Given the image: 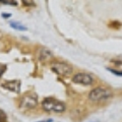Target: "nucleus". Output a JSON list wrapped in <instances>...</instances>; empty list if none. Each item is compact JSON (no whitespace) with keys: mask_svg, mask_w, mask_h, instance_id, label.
Wrapping results in <instances>:
<instances>
[{"mask_svg":"<svg viewBox=\"0 0 122 122\" xmlns=\"http://www.w3.org/2000/svg\"><path fill=\"white\" fill-rule=\"evenodd\" d=\"M42 107L43 109L48 112L54 113H62L65 110V104L61 101H58L53 98H46L42 102Z\"/></svg>","mask_w":122,"mask_h":122,"instance_id":"f257e3e1","label":"nucleus"},{"mask_svg":"<svg viewBox=\"0 0 122 122\" xmlns=\"http://www.w3.org/2000/svg\"><path fill=\"white\" fill-rule=\"evenodd\" d=\"M112 97V92L106 87H96L90 93L89 99L93 102L105 101Z\"/></svg>","mask_w":122,"mask_h":122,"instance_id":"f03ea898","label":"nucleus"},{"mask_svg":"<svg viewBox=\"0 0 122 122\" xmlns=\"http://www.w3.org/2000/svg\"><path fill=\"white\" fill-rule=\"evenodd\" d=\"M52 70L61 76H67L72 72V67L65 62H54L52 64Z\"/></svg>","mask_w":122,"mask_h":122,"instance_id":"7ed1b4c3","label":"nucleus"},{"mask_svg":"<svg viewBox=\"0 0 122 122\" xmlns=\"http://www.w3.org/2000/svg\"><path fill=\"white\" fill-rule=\"evenodd\" d=\"M37 103H38V98L36 95L34 94L25 95L20 100V107L22 109H32L37 105Z\"/></svg>","mask_w":122,"mask_h":122,"instance_id":"20e7f679","label":"nucleus"},{"mask_svg":"<svg viewBox=\"0 0 122 122\" xmlns=\"http://www.w3.org/2000/svg\"><path fill=\"white\" fill-rule=\"evenodd\" d=\"M72 81L83 86H89L93 83V77L87 73H77L72 77Z\"/></svg>","mask_w":122,"mask_h":122,"instance_id":"39448f33","label":"nucleus"},{"mask_svg":"<svg viewBox=\"0 0 122 122\" xmlns=\"http://www.w3.org/2000/svg\"><path fill=\"white\" fill-rule=\"evenodd\" d=\"M3 86L8 91L14 92V93H18L20 90V81H10L3 83Z\"/></svg>","mask_w":122,"mask_h":122,"instance_id":"423d86ee","label":"nucleus"},{"mask_svg":"<svg viewBox=\"0 0 122 122\" xmlns=\"http://www.w3.org/2000/svg\"><path fill=\"white\" fill-rule=\"evenodd\" d=\"M53 57V53L48 49H42L39 53V59L41 61H48Z\"/></svg>","mask_w":122,"mask_h":122,"instance_id":"0eeeda50","label":"nucleus"},{"mask_svg":"<svg viewBox=\"0 0 122 122\" xmlns=\"http://www.w3.org/2000/svg\"><path fill=\"white\" fill-rule=\"evenodd\" d=\"M10 25L12 26L13 29H15V30H26L25 26H24V25H20V24H18V22L11 21V22H10Z\"/></svg>","mask_w":122,"mask_h":122,"instance_id":"6e6552de","label":"nucleus"},{"mask_svg":"<svg viewBox=\"0 0 122 122\" xmlns=\"http://www.w3.org/2000/svg\"><path fill=\"white\" fill-rule=\"evenodd\" d=\"M0 3H2V4H7V5H16L17 4V2L16 1H6V0H0Z\"/></svg>","mask_w":122,"mask_h":122,"instance_id":"1a4fd4ad","label":"nucleus"},{"mask_svg":"<svg viewBox=\"0 0 122 122\" xmlns=\"http://www.w3.org/2000/svg\"><path fill=\"white\" fill-rule=\"evenodd\" d=\"M0 122H6V114L0 110Z\"/></svg>","mask_w":122,"mask_h":122,"instance_id":"9d476101","label":"nucleus"},{"mask_svg":"<svg viewBox=\"0 0 122 122\" xmlns=\"http://www.w3.org/2000/svg\"><path fill=\"white\" fill-rule=\"evenodd\" d=\"M108 70L110 72H112L113 74L115 75H119V76H122V71H119V70H115V69H111V68H108Z\"/></svg>","mask_w":122,"mask_h":122,"instance_id":"9b49d317","label":"nucleus"},{"mask_svg":"<svg viewBox=\"0 0 122 122\" xmlns=\"http://www.w3.org/2000/svg\"><path fill=\"white\" fill-rule=\"evenodd\" d=\"M5 69H6V66H5V65H3V64H1V63H0V77H1V76H2V74L4 73Z\"/></svg>","mask_w":122,"mask_h":122,"instance_id":"f8f14e48","label":"nucleus"},{"mask_svg":"<svg viewBox=\"0 0 122 122\" xmlns=\"http://www.w3.org/2000/svg\"><path fill=\"white\" fill-rule=\"evenodd\" d=\"M2 16H3V17H9V16H10V14H5V13H2Z\"/></svg>","mask_w":122,"mask_h":122,"instance_id":"ddd939ff","label":"nucleus"},{"mask_svg":"<svg viewBox=\"0 0 122 122\" xmlns=\"http://www.w3.org/2000/svg\"><path fill=\"white\" fill-rule=\"evenodd\" d=\"M40 122H53V120L49 119V120H47V121H40Z\"/></svg>","mask_w":122,"mask_h":122,"instance_id":"4468645a","label":"nucleus"}]
</instances>
